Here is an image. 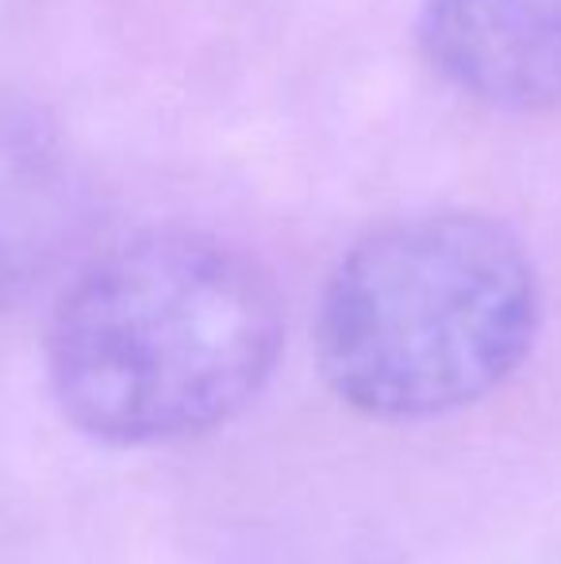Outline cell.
I'll return each instance as SVG.
<instances>
[{"label": "cell", "mask_w": 561, "mask_h": 564, "mask_svg": "<svg viewBox=\"0 0 561 564\" xmlns=\"http://www.w3.org/2000/svg\"><path fill=\"white\" fill-rule=\"evenodd\" d=\"M281 341V296L255 258L212 235L154 230L77 273L46 330V377L77 431L154 446L239 415Z\"/></svg>", "instance_id": "6da1fadb"}, {"label": "cell", "mask_w": 561, "mask_h": 564, "mask_svg": "<svg viewBox=\"0 0 561 564\" xmlns=\"http://www.w3.org/2000/svg\"><path fill=\"white\" fill-rule=\"evenodd\" d=\"M539 327V269L516 230L481 212H423L343 253L315 349L331 392L362 415L439 419L496 392Z\"/></svg>", "instance_id": "7a4b0ae2"}, {"label": "cell", "mask_w": 561, "mask_h": 564, "mask_svg": "<svg viewBox=\"0 0 561 564\" xmlns=\"http://www.w3.org/2000/svg\"><path fill=\"white\" fill-rule=\"evenodd\" d=\"M416 31L427 66L473 105L561 108V0H423Z\"/></svg>", "instance_id": "3957f363"}, {"label": "cell", "mask_w": 561, "mask_h": 564, "mask_svg": "<svg viewBox=\"0 0 561 564\" xmlns=\"http://www.w3.org/2000/svg\"><path fill=\"white\" fill-rule=\"evenodd\" d=\"M89 227V185L62 127L0 97V307L43 289Z\"/></svg>", "instance_id": "277c9868"}]
</instances>
